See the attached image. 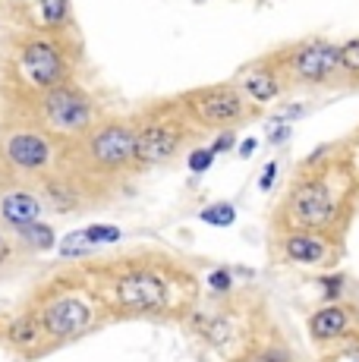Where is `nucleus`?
Returning <instances> with one entry per match:
<instances>
[{
  "label": "nucleus",
  "mask_w": 359,
  "mask_h": 362,
  "mask_svg": "<svg viewBox=\"0 0 359 362\" xmlns=\"http://www.w3.org/2000/svg\"><path fill=\"white\" fill-rule=\"evenodd\" d=\"M41 114H45V123L51 129L70 132V136L92 127V101L79 88H66V86L47 88L45 101H41Z\"/></svg>",
  "instance_id": "1"
},
{
  "label": "nucleus",
  "mask_w": 359,
  "mask_h": 362,
  "mask_svg": "<svg viewBox=\"0 0 359 362\" xmlns=\"http://www.w3.org/2000/svg\"><path fill=\"white\" fill-rule=\"evenodd\" d=\"M290 218L302 230H324L337 218V199L324 180H309L290 196Z\"/></svg>",
  "instance_id": "2"
},
{
  "label": "nucleus",
  "mask_w": 359,
  "mask_h": 362,
  "mask_svg": "<svg viewBox=\"0 0 359 362\" xmlns=\"http://www.w3.org/2000/svg\"><path fill=\"white\" fill-rule=\"evenodd\" d=\"M114 296L129 312H155L167 303V284L155 271H133L117 281Z\"/></svg>",
  "instance_id": "3"
},
{
  "label": "nucleus",
  "mask_w": 359,
  "mask_h": 362,
  "mask_svg": "<svg viewBox=\"0 0 359 362\" xmlns=\"http://www.w3.org/2000/svg\"><path fill=\"white\" fill-rule=\"evenodd\" d=\"M88 158L107 170L126 167L129 161H136V132L123 123H107L95 129V136L88 139Z\"/></svg>",
  "instance_id": "4"
},
{
  "label": "nucleus",
  "mask_w": 359,
  "mask_h": 362,
  "mask_svg": "<svg viewBox=\"0 0 359 362\" xmlns=\"http://www.w3.org/2000/svg\"><path fill=\"white\" fill-rule=\"evenodd\" d=\"M290 69L300 82H328L331 76L341 69V47L331 41H312L302 45L300 51L290 57Z\"/></svg>",
  "instance_id": "5"
},
{
  "label": "nucleus",
  "mask_w": 359,
  "mask_h": 362,
  "mask_svg": "<svg viewBox=\"0 0 359 362\" xmlns=\"http://www.w3.org/2000/svg\"><path fill=\"white\" fill-rule=\"evenodd\" d=\"M23 69L38 88H54L64 82L66 76V64L64 54L45 38H35L23 47Z\"/></svg>",
  "instance_id": "6"
},
{
  "label": "nucleus",
  "mask_w": 359,
  "mask_h": 362,
  "mask_svg": "<svg viewBox=\"0 0 359 362\" xmlns=\"http://www.w3.org/2000/svg\"><path fill=\"white\" fill-rule=\"evenodd\" d=\"M88 322H92V312H88L86 303L73 296H64L57 303H51L41 315V328H45L51 337H73V334L86 331Z\"/></svg>",
  "instance_id": "7"
},
{
  "label": "nucleus",
  "mask_w": 359,
  "mask_h": 362,
  "mask_svg": "<svg viewBox=\"0 0 359 362\" xmlns=\"http://www.w3.org/2000/svg\"><path fill=\"white\" fill-rule=\"evenodd\" d=\"M192 110L205 127H218V123H230L243 114V98L233 88H211L192 98Z\"/></svg>",
  "instance_id": "8"
},
{
  "label": "nucleus",
  "mask_w": 359,
  "mask_h": 362,
  "mask_svg": "<svg viewBox=\"0 0 359 362\" xmlns=\"http://www.w3.org/2000/svg\"><path fill=\"white\" fill-rule=\"evenodd\" d=\"M180 148V129L170 123H155L136 132V161L139 164H161Z\"/></svg>",
  "instance_id": "9"
},
{
  "label": "nucleus",
  "mask_w": 359,
  "mask_h": 362,
  "mask_svg": "<svg viewBox=\"0 0 359 362\" xmlns=\"http://www.w3.org/2000/svg\"><path fill=\"white\" fill-rule=\"evenodd\" d=\"M6 158L19 170H41L51 161V145L38 132H16L6 139Z\"/></svg>",
  "instance_id": "10"
},
{
  "label": "nucleus",
  "mask_w": 359,
  "mask_h": 362,
  "mask_svg": "<svg viewBox=\"0 0 359 362\" xmlns=\"http://www.w3.org/2000/svg\"><path fill=\"white\" fill-rule=\"evenodd\" d=\"M0 218L19 230V227L41 218V202L35 192H29V189H10L0 196Z\"/></svg>",
  "instance_id": "11"
},
{
  "label": "nucleus",
  "mask_w": 359,
  "mask_h": 362,
  "mask_svg": "<svg viewBox=\"0 0 359 362\" xmlns=\"http://www.w3.org/2000/svg\"><path fill=\"white\" fill-rule=\"evenodd\" d=\"M350 328V312L341 305H324L312 318H309V331L315 340H334Z\"/></svg>",
  "instance_id": "12"
},
{
  "label": "nucleus",
  "mask_w": 359,
  "mask_h": 362,
  "mask_svg": "<svg viewBox=\"0 0 359 362\" xmlns=\"http://www.w3.org/2000/svg\"><path fill=\"white\" fill-rule=\"evenodd\" d=\"M284 252H287V259H290V262L315 264L319 259H324L328 246H324V240L312 236V230H302V233L287 236V240H284Z\"/></svg>",
  "instance_id": "13"
},
{
  "label": "nucleus",
  "mask_w": 359,
  "mask_h": 362,
  "mask_svg": "<svg viewBox=\"0 0 359 362\" xmlns=\"http://www.w3.org/2000/svg\"><path fill=\"white\" fill-rule=\"evenodd\" d=\"M243 92L249 95L255 104H268V101L278 98L281 82L271 69H252V73H246V79H243Z\"/></svg>",
  "instance_id": "14"
},
{
  "label": "nucleus",
  "mask_w": 359,
  "mask_h": 362,
  "mask_svg": "<svg viewBox=\"0 0 359 362\" xmlns=\"http://www.w3.org/2000/svg\"><path fill=\"white\" fill-rule=\"evenodd\" d=\"M19 236H23V240L29 243L32 249H38V252H45V249H54V243H57V236H54V227L45 224V221H32V224L19 227Z\"/></svg>",
  "instance_id": "15"
},
{
  "label": "nucleus",
  "mask_w": 359,
  "mask_h": 362,
  "mask_svg": "<svg viewBox=\"0 0 359 362\" xmlns=\"http://www.w3.org/2000/svg\"><path fill=\"white\" fill-rule=\"evenodd\" d=\"M41 334V322L32 315H23L10 325V344L13 346H32Z\"/></svg>",
  "instance_id": "16"
},
{
  "label": "nucleus",
  "mask_w": 359,
  "mask_h": 362,
  "mask_svg": "<svg viewBox=\"0 0 359 362\" xmlns=\"http://www.w3.org/2000/svg\"><path fill=\"white\" fill-rule=\"evenodd\" d=\"M233 218H237V211H233V205H227V202H218V205H211L202 211V221L211 227H230Z\"/></svg>",
  "instance_id": "17"
},
{
  "label": "nucleus",
  "mask_w": 359,
  "mask_h": 362,
  "mask_svg": "<svg viewBox=\"0 0 359 362\" xmlns=\"http://www.w3.org/2000/svg\"><path fill=\"white\" fill-rule=\"evenodd\" d=\"M41 16H45L47 25H64L66 16H70V4L66 0H41Z\"/></svg>",
  "instance_id": "18"
},
{
  "label": "nucleus",
  "mask_w": 359,
  "mask_h": 362,
  "mask_svg": "<svg viewBox=\"0 0 359 362\" xmlns=\"http://www.w3.org/2000/svg\"><path fill=\"white\" fill-rule=\"evenodd\" d=\"M82 233H86L88 246H105V243H117V240H120V230H117V227H101V224L86 227Z\"/></svg>",
  "instance_id": "19"
},
{
  "label": "nucleus",
  "mask_w": 359,
  "mask_h": 362,
  "mask_svg": "<svg viewBox=\"0 0 359 362\" xmlns=\"http://www.w3.org/2000/svg\"><path fill=\"white\" fill-rule=\"evenodd\" d=\"M341 69H347V73H359V38L347 41V45L341 47Z\"/></svg>",
  "instance_id": "20"
},
{
  "label": "nucleus",
  "mask_w": 359,
  "mask_h": 362,
  "mask_svg": "<svg viewBox=\"0 0 359 362\" xmlns=\"http://www.w3.org/2000/svg\"><path fill=\"white\" fill-rule=\"evenodd\" d=\"M211 161H215V151L211 148H196L189 155V170L192 173H205L211 167Z\"/></svg>",
  "instance_id": "21"
},
{
  "label": "nucleus",
  "mask_w": 359,
  "mask_h": 362,
  "mask_svg": "<svg viewBox=\"0 0 359 362\" xmlns=\"http://www.w3.org/2000/svg\"><path fill=\"white\" fill-rule=\"evenodd\" d=\"M88 240H86V233H70L64 240V246H60V255H76V252H88Z\"/></svg>",
  "instance_id": "22"
},
{
  "label": "nucleus",
  "mask_w": 359,
  "mask_h": 362,
  "mask_svg": "<svg viewBox=\"0 0 359 362\" xmlns=\"http://www.w3.org/2000/svg\"><path fill=\"white\" fill-rule=\"evenodd\" d=\"M208 284L215 290H230V274H227V271H215V274L208 277Z\"/></svg>",
  "instance_id": "23"
},
{
  "label": "nucleus",
  "mask_w": 359,
  "mask_h": 362,
  "mask_svg": "<svg viewBox=\"0 0 359 362\" xmlns=\"http://www.w3.org/2000/svg\"><path fill=\"white\" fill-rule=\"evenodd\" d=\"M274 173H278V164H268L265 167V173H261V180H259V186H261V189H271V183H274Z\"/></svg>",
  "instance_id": "24"
},
{
  "label": "nucleus",
  "mask_w": 359,
  "mask_h": 362,
  "mask_svg": "<svg viewBox=\"0 0 359 362\" xmlns=\"http://www.w3.org/2000/svg\"><path fill=\"white\" fill-rule=\"evenodd\" d=\"M230 145H233V132H230V136H220L218 142L211 145V151H215V155H218V151H227V148H230Z\"/></svg>",
  "instance_id": "25"
},
{
  "label": "nucleus",
  "mask_w": 359,
  "mask_h": 362,
  "mask_svg": "<svg viewBox=\"0 0 359 362\" xmlns=\"http://www.w3.org/2000/svg\"><path fill=\"white\" fill-rule=\"evenodd\" d=\"M255 145H259V142H255V139H246V142H243V148H240V155H243V158H249L252 151H255Z\"/></svg>",
  "instance_id": "26"
},
{
  "label": "nucleus",
  "mask_w": 359,
  "mask_h": 362,
  "mask_svg": "<svg viewBox=\"0 0 359 362\" xmlns=\"http://www.w3.org/2000/svg\"><path fill=\"white\" fill-rule=\"evenodd\" d=\"M6 255H10V246H6V240H4V236H0V264L6 262Z\"/></svg>",
  "instance_id": "27"
},
{
  "label": "nucleus",
  "mask_w": 359,
  "mask_h": 362,
  "mask_svg": "<svg viewBox=\"0 0 359 362\" xmlns=\"http://www.w3.org/2000/svg\"><path fill=\"white\" fill-rule=\"evenodd\" d=\"M259 362H284V356H281V353H268V356H261Z\"/></svg>",
  "instance_id": "28"
}]
</instances>
